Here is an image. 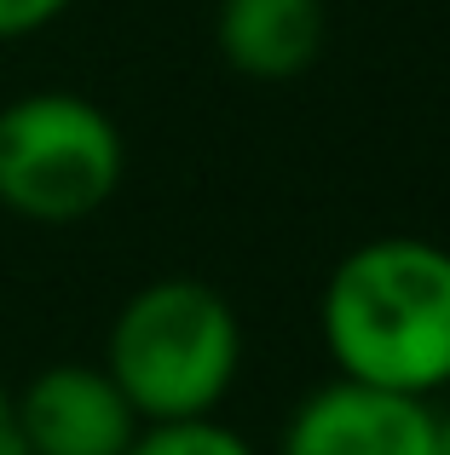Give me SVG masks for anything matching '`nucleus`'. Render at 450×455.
<instances>
[{"label": "nucleus", "instance_id": "1", "mask_svg": "<svg viewBox=\"0 0 450 455\" xmlns=\"http://www.w3.org/2000/svg\"><path fill=\"white\" fill-rule=\"evenodd\" d=\"M335 375L439 398L450 387V248L428 236H375L341 254L317 306Z\"/></svg>", "mask_w": 450, "mask_h": 455}, {"label": "nucleus", "instance_id": "2", "mask_svg": "<svg viewBox=\"0 0 450 455\" xmlns=\"http://www.w3.org/2000/svg\"><path fill=\"white\" fill-rule=\"evenodd\" d=\"M243 363V323L231 300L197 277H157L110 323L104 369L139 421H197L214 415Z\"/></svg>", "mask_w": 450, "mask_h": 455}, {"label": "nucleus", "instance_id": "3", "mask_svg": "<svg viewBox=\"0 0 450 455\" xmlns=\"http://www.w3.org/2000/svg\"><path fill=\"white\" fill-rule=\"evenodd\" d=\"M122 173V127L81 92H29L0 110V208L18 220H92L116 196Z\"/></svg>", "mask_w": 450, "mask_h": 455}, {"label": "nucleus", "instance_id": "4", "mask_svg": "<svg viewBox=\"0 0 450 455\" xmlns=\"http://www.w3.org/2000/svg\"><path fill=\"white\" fill-rule=\"evenodd\" d=\"M277 455H439V410L410 392L335 375L294 403Z\"/></svg>", "mask_w": 450, "mask_h": 455}, {"label": "nucleus", "instance_id": "5", "mask_svg": "<svg viewBox=\"0 0 450 455\" xmlns=\"http://www.w3.org/2000/svg\"><path fill=\"white\" fill-rule=\"evenodd\" d=\"M12 403L23 455H127L145 433L139 410L104 363H52L23 392H12Z\"/></svg>", "mask_w": 450, "mask_h": 455}, {"label": "nucleus", "instance_id": "6", "mask_svg": "<svg viewBox=\"0 0 450 455\" xmlns=\"http://www.w3.org/2000/svg\"><path fill=\"white\" fill-rule=\"evenodd\" d=\"M324 0H220V58L248 81H301L324 52Z\"/></svg>", "mask_w": 450, "mask_h": 455}, {"label": "nucleus", "instance_id": "7", "mask_svg": "<svg viewBox=\"0 0 450 455\" xmlns=\"http://www.w3.org/2000/svg\"><path fill=\"white\" fill-rule=\"evenodd\" d=\"M127 455H254V444L214 415H197V421H150Z\"/></svg>", "mask_w": 450, "mask_h": 455}, {"label": "nucleus", "instance_id": "8", "mask_svg": "<svg viewBox=\"0 0 450 455\" xmlns=\"http://www.w3.org/2000/svg\"><path fill=\"white\" fill-rule=\"evenodd\" d=\"M69 0H0V41H23V35L46 29L52 18H64Z\"/></svg>", "mask_w": 450, "mask_h": 455}, {"label": "nucleus", "instance_id": "9", "mask_svg": "<svg viewBox=\"0 0 450 455\" xmlns=\"http://www.w3.org/2000/svg\"><path fill=\"white\" fill-rule=\"evenodd\" d=\"M0 455H23L18 450V403H12L6 380H0Z\"/></svg>", "mask_w": 450, "mask_h": 455}, {"label": "nucleus", "instance_id": "10", "mask_svg": "<svg viewBox=\"0 0 450 455\" xmlns=\"http://www.w3.org/2000/svg\"><path fill=\"white\" fill-rule=\"evenodd\" d=\"M439 455H450V410L439 415Z\"/></svg>", "mask_w": 450, "mask_h": 455}]
</instances>
